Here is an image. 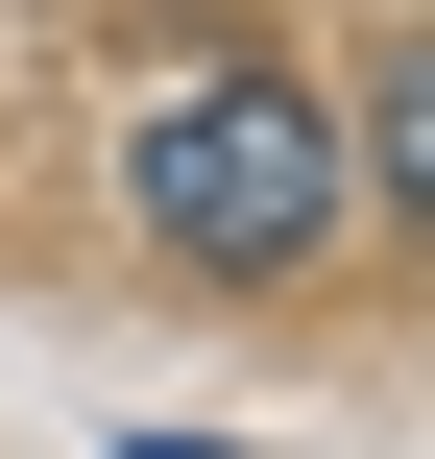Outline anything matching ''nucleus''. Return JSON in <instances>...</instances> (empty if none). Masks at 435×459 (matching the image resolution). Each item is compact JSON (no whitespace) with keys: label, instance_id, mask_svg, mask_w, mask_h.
Instances as JSON below:
<instances>
[{"label":"nucleus","instance_id":"obj_1","mask_svg":"<svg viewBox=\"0 0 435 459\" xmlns=\"http://www.w3.org/2000/svg\"><path fill=\"white\" fill-rule=\"evenodd\" d=\"M121 194H145V242L194 266V290H291L315 242H339V121L291 97V73H194V97H145V145H121Z\"/></svg>","mask_w":435,"mask_h":459},{"label":"nucleus","instance_id":"obj_2","mask_svg":"<svg viewBox=\"0 0 435 459\" xmlns=\"http://www.w3.org/2000/svg\"><path fill=\"white\" fill-rule=\"evenodd\" d=\"M339 169H363V194H435V73H412V48L363 73V145H339Z\"/></svg>","mask_w":435,"mask_h":459}]
</instances>
